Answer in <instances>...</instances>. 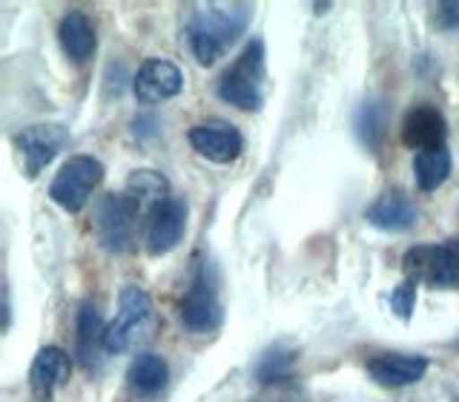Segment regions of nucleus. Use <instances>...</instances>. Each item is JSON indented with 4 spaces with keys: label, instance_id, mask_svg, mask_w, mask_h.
<instances>
[{
    "label": "nucleus",
    "instance_id": "nucleus-6",
    "mask_svg": "<svg viewBox=\"0 0 459 402\" xmlns=\"http://www.w3.org/2000/svg\"><path fill=\"white\" fill-rule=\"evenodd\" d=\"M219 322H221V305H219V293H215V282L207 273V265L198 262L181 302V325L190 334H207V330L219 328Z\"/></svg>",
    "mask_w": 459,
    "mask_h": 402
},
{
    "label": "nucleus",
    "instance_id": "nucleus-21",
    "mask_svg": "<svg viewBox=\"0 0 459 402\" xmlns=\"http://www.w3.org/2000/svg\"><path fill=\"white\" fill-rule=\"evenodd\" d=\"M296 359H299V354L290 348H270L262 359H258V368H255L258 382L276 385V382L287 380L296 368Z\"/></svg>",
    "mask_w": 459,
    "mask_h": 402
},
{
    "label": "nucleus",
    "instance_id": "nucleus-23",
    "mask_svg": "<svg viewBox=\"0 0 459 402\" xmlns=\"http://www.w3.org/2000/svg\"><path fill=\"white\" fill-rule=\"evenodd\" d=\"M413 305H416V282H405L399 284L391 293V310L399 316V319H411L413 316Z\"/></svg>",
    "mask_w": 459,
    "mask_h": 402
},
{
    "label": "nucleus",
    "instance_id": "nucleus-3",
    "mask_svg": "<svg viewBox=\"0 0 459 402\" xmlns=\"http://www.w3.org/2000/svg\"><path fill=\"white\" fill-rule=\"evenodd\" d=\"M408 282H425L434 287H459V241L416 244L402 258Z\"/></svg>",
    "mask_w": 459,
    "mask_h": 402
},
{
    "label": "nucleus",
    "instance_id": "nucleus-18",
    "mask_svg": "<svg viewBox=\"0 0 459 402\" xmlns=\"http://www.w3.org/2000/svg\"><path fill=\"white\" fill-rule=\"evenodd\" d=\"M107 325L100 319L98 308L92 302H83L81 310H78V356L86 368H95L100 351H107Z\"/></svg>",
    "mask_w": 459,
    "mask_h": 402
},
{
    "label": "nucleus",
    "instance_id": "nucleus-24",
    "mask_svg": "<svg viewBox=\"0 0 459 402\" xmlns=\"http://www.w3.org/2000/svg\"><path fill=\"white\" fill-rule=\"evenodd\" d=\"M434 21L439 23V29H456L459 26V4L456 0H448V4H439L434 9Z\"/></svg>",
    "mask_w": 459,
    "mask_h": 402
},
{
    "label": "nucleus",
    "instance_id": "nucleus-14",
    "mask_svg": "<svg viewBox=\"0 0 459 402\" xmlns=\"http://www.w3.org/2000/svg\"><path fill=\"white\" fill-rule=\"evenodd\" d=\"M368 373L385 388H405L425 377L428 359L411 354H379L368 359Z\"/></svg>",
    "mask_w": 459,
    "mask_h": 402
},
{
    "label": "nucleus",
    "instance_id": "nucleus-1",
    "mask_svg": "<svg viewBox=\"0 0 459 402\" xmlns=\"http://www.w3.org/2000/svg\"><path fill=\"white\" fill-rule=\"evenodd\" d=\"M250 21L247 6H207L198 9L195 18L186 26V40L201 66H212L224 55L227 43H233L244 23Z\"/></svg>",
    "mask_w": 459,
    "mask_h": 402
},
{
    "label": "nucleus",
    "instance_id": "nucleus-2",
    "mask_svg": "<svg viewBox=\"0 0 459 402\" xmlns=\"http://www.w3.org/2000/svg\"><path fill=\"white\" fill-rule=\"evenodd\" d=\"M262 92H264V47L262 40H253L244 47L233 66L219 78V98L224 104L253 112L262 107L264 98Z\"/></svg>",
    "mask_w": 459,
    "mask_h": 402
},
{
    "label": "nucleus",
    "instance_id": "nucleus-7",
    "mask_svg": "<svg viewBox=\"0 0 459 402\" xmlns=\"http://www.w3.org/2000/svg\"><path fill=\"white\" fill-rule=\"evenodd\" d=\"M152 313V299L147 291H141V287L129 284L121 291V299H118V313H115V319L107 325V351L109 354H121L129 339L135 336V330L150 319Z\"/></svg>",
    "mask_w": 459,
    "mask_h": 402
},
{
    "label": "nucleus",
    "instance_id": "nucleus-16",
    "mask_svg": "<svg viewBox=\"0 0 459 402\" xmlns=\"http://www.w3.org/2000/svg\"><path fill=\"white\" fill-rule=\"evenodd\" d=\"M124 196L133 201L135 210L141 213L143 222H150V215L167 201V179L161 172L152 170H138L126 179Z\"/></svg>",
    "mask_w": 459,
    "mask_h": 402
},
{
    "label": "nucleus",
    "instance_id": "nucleus-17",
    "mask_svg": "<svg viewBox=\"0 0 459 402\" xmlns=\"http://www.w3.org/2000/svg\"><path fill=\"white\" fill-rule=\"evenodd\" d=\"M57 35H61V47L64 52L72 57V61H90L95 55V47H98V35H95V26L92 21L86 18L83 12H66L64 21H61V29H57Z\"/></svg>",
    "mask_w": 459,
    "mask_h": 402
},
{
    "label": "nucleus",
    "instance_id": "nucleus-11",
    "mask_svg": "<svg viewBox=\"0 0 459 402\" xmlns=\"http://www.w3.org/2000/svg\"><path fill=\"white\" fill-rule=\"evenodd\" d=\"M186 227V205L181 198H167L147 222V253L164 256L169 253L184 236Z\"/></svg>",
    "mask_w": 459,
    "mask_h": 402
},
{
    "label": "nucleus",
    "instance_id": "nucleus-5",
    "mask_svg": "<svg viewBox=\"0 0 459 402\" xmlns=\"http://www.w3.org/2000/svg\"><path fill=\"white\" fill-rule=\"evenodd\" d=\"M104 179V164L92 155H72L69 162L57 170V176L49 184V196L64 210L78 213L90 201L92 190Z\"/></svg>",
    "mask_w": 459,
    "mask_h": 402
},
{
    "label": "nucleus",
    "instance_id": "nucleus-10",
    "mask_svg": "<svg viewBox=\"0 0 459 402\" xmlns=\"http://www.w3.org/2000/svg\"><path fill=\"white\" fill-rule=\"evenodd\" d=\"M181 86H184L181 69L172 61H164V57H150V61H143L135 72V81H133L135 98L143 100V104H158V100L178 95Z\"/></svg>",
    "mask_w": 459,
    "mask_h": 402
},
{
    "label": "nucleus",
    "instance_id": "nucleus-13",
    "mask_svg": "<svg viewBox=\"0 0 459 402\" xmlns=\"http://www.w3.org/2000/svg\"><path fill=\"white\" fill-rule=\"evenodd\" d=\"M69 371H72V363L64 348H57V345L40 348L38 356L32 359V368H29V385H32L35 399L49 402L55 388L69 380Z\"/></svg>",
    "mask_w": 459,
    "mask_h": 402
},
{
    "label": "nucleus",
    "instance_id": "nucleus-12",
    "mask_svg": "<svg viewBox=\"0 0 459 402\" xmlns=\"http://www.w3.org/2000/svg\"><path fill=\"white\" fill-rule=\"evenodd\" d=\"M445 138H448V124H445L442 112L437 107H413L408 109L405 121H402V141L411 150H437L445 147Z\"/></svg>",
    "mask_w": 459,
    "mask_h": 402
},
{
    "label": "nucleus",
    "instance_id": "nucleus-9",
    "mask_svg": "<svg viewBox=\"0 0 459 402\" xmlns=\"http://www.w3.org/2000/svg\"><path fill=\"white\" fill-rule=\"evenodd\" d=\"M190 147L201 155L207 158L212 164H230L236 162L241 155V147H244V138L236 127L230 124H221V121H210V124H198L190 129Z\"/></svg>",
    "mask_w": 459,
    "mask_h": 402
},
{
    "label": "nucleus",
    "instance_id": "nucleus-4",
    "mask_svg": "<svg viewBox=\"0 0 459 402\" xmlns=\"http://www.w3.org/2000/svg\"><path fill=\"white\" fill-rule=\"evenodd\" d=\"M92 222H95L100 244H104L109 253H126L129 248H133L135 227L143 219H141V213L135 210L133 201H129L121 190V193H109L98 201Z\"/></svg>",
    "mask_w": 459,
    "mask_h": 402
},
{
    "label": "nucleus",
    "instance_id": "nucleus-19",
    "mask_svg": "<svg viewBox=\"0 0 459 402\" xmlns=\"http://www.w3.org/2000/svg\"><path fill=\"white\" fill-rule=\"evenodd\" d=\"M167 380H169L167 363L161 356H155V354L135 356V363L129 365V373H126V382H129V388H133V394L143 397V399L161 394Z\"/></svg>",
    "mask_w": 459,
    "mask_h": 402
},
{
    "label": "nucleus",
    "instance_id": "nucleus-20",
    "mask_svg": "<svg viewBox=\"0 0 459 402\" xmlns=\"http://www.w3.org/2000/svg\"><path fill=\"white\" fill-rule=\"evenodd\" d=\"M413 176L420 190L430 193L451 176V153L448 147H437V150H422L413 158Z\"/></svg>",
    "mask_w": 459,
    "mask_h": 402
},
{
    "label": "nucleus",
    "instance_id": "nucleus-22",
    "mask_svg": "<svg viewBox=\"0 0 459 402\" xmlns=\"http://www.w3.org/2000/svg\"><path fill=\"white\" fill-rule=\"evenodd\" d=\"M356 129H359V138L365 141V147L379 150V144L385 138V107L379 100H365L362 109L356 115Z\"/></svg>",
    "mask_w": 459,
    "mask_h": 402
},
{
    "label": "nucleus",
    "instance_id": "nucleus-15",
    "mask_svg": "<svg viewBox=\"0 0 459 402\" xmlns=\"http://www.w3.org/2000/svg\"><path fill=\"white\" fill-rule=\"evenodd\" d=\"M365 219L373 224V227H379V230H391V233H402V230H411L416 224V207H413V201L405 196V193H399V190H387L382 193L373 205L365 210Z\"/></svg>",
    "mask_w": 459,
    "mask_h": 402
},
{
    "label": "nucleus",
    "instance_id": "nucleus-8",
    "mask_svg": "<svg viewBox=\"0 0 459 402\" xmlns=\"http://www.w3.org/2000/svg\"><path fill=\"white\" fill-rule=\"evenodd\" d=\"M66 138H69V129L61 124H32V127L21 129V133L14 135V141H18V147L23 153L29 176L35 179L38 172L64 150Z\"/></svg>",
    "mask_w": 459,
    "mask_h": 402
}]
</instances>
